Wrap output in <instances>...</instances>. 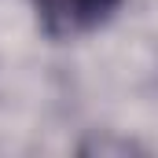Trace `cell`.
<instances>
[{
  "label": "cell",
  "mask_w": 158,
  "mask_h": 158,
  "mask_svg": "<svg viewBox=\"0 0 158 158\" xmlns=\"http://www.w3.org/2000/svg\"><path fill=\"white\" fill-rule=\"evenodd\" d=\"M121 0H33L40 26L52 37H81L103 26Z\"/></svg>",
  "instance_id": "obj_1"
}]
</instances>
